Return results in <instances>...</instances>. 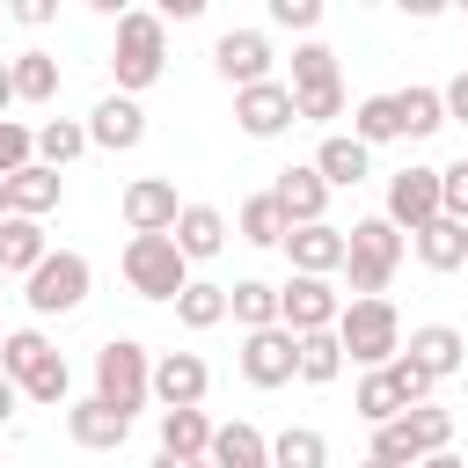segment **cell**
Returning <instances> with one entry per match:
<instances>
[{"mask_svg":"<svg viewBox=\"0 0 468 468\" xmlns=\"http://www.w3.org/2000/svg\"><path fill=\"white\" fill-rule=\"evenodd\" d=\"M80 154H88V117H44V124H37V161H44V168L66 176Z\"/></svg>","mask_w":468,"mask_h":468,"instance_id":"cell-28","label":"cell"},{"mask_svg":"<svg viewBox=\"0 0 468 468\" xmlns=\"http://www.w3.org/2000/svg\"><path fill=\"white\" fill-rule=\"evenodd\" d=\"M234 234H241L249 249H285L292 219H285V205H278L271 190H256V197H241V212H234Z\"/></svg>","mask_w":468,"mask_h":468,"instance_id":"cell-24","label":"cell"},{"mask_svg":"<svg viewBox=\"0 0 468 468\" xmlns=\"http://www.w3.org/2000/svg\"><path fill=\"white\" fill-rule=\"evenodd\" d=\"M402 256H410V234L388 227V212L351 219V227H344V285H351V300H388Z\"/></svg>","mask_w":468,"mask_h":468,"instance_id":"cell-1","label":"cell"},{"mask_svg":"<svg viewBox=\"0 0 468 468\" xmlns=\"http://www.w3.org/2000/svg\"><path fill=\"white\" fill-rule=\"evenodd\" d=\"M117 212H124V227H132V234H176L183 197H176V183H168V176H132V183H124V197H117Z\"/></svg>","mask_w":468,"mask_h":468,"instance_id":"cell-13","label":"cell"},{"mask_svg":"<svg viewBox=\"0 0 468 468\" xmlns=\"http://www.w3.org/2000/svg\"><path fill=\"white\" fill-rule=\"evenodd\" d=\"M271 468H329V439L314 424H285L271 439Z\"/></svg>","mask_w":468,"mask_h":468,"instance_id":"cell-34","label":"cell"},{"mask_svg":"<svg viewBox=\"0 0 468 468\" xmlns=\"http://www.w3.org/2000/svg\"><path fill=\"white\" fill-rule=\"evenodd\" d=\"M7 15H15V22H22V29H44V22H51V15H58V7H51V0H22V7H7Z\"/></svg>","mask_w":468,"mask_h":468,"instance_id":"cell-46","label":"cell"},{"mask_svg":"<svg viewBox=\"0 0 468 468\" xmlns=\"http://www.w3.org/2000/svg\"><path fill=\"white\" fill-rule=\"evenodd\" d=\"M292 102H300V124H329V117H344V110H351L344 80H336V88H307V95H292Z\"/></svg>","mask_w":468,"mask_h":468,"instance_id":"cell-43","label":"cell"},{"mask_svg":"<svg viewBox=\"0 0 468 468\" xmlns=\"http://www.w3.org/2000/svg\"><path fill=\"white\" fill-rule=\"evenodd\" d=\"M44 256H51V241H44V219H22V212H7V219H0V271H7V278H29Z\"/></svg>","mask_w":468,"mask_h":468,"instance_id":"cell-23","label":"cell"},{"mask_svg":"<svg viewBox=\"0 0 468 468\" xmlns=\"http://www.w3.org/2000/svg\"><path fill=\"white\" fill-rule=\"evenodd\" d=\"M439 95H446V124H468V66H461V73H453Z\"/></svg>","mask_w":468,"mask_h":468,"instance_id":"cell-45","label":"cell"},{"mask_svg":"<svg viewBox=\"0 0 468 468\" xmlns=\"http://www.w3.org/2000/svg\"><path fill=\"white\" fill-rule=\"evenodd\" d=\"M410 249H417V263H424V271H439V278H446V271H468V227H461V219H446V212H439L424 234H410Z\"/></svg>","mask_w":468,"mask_h":468,"instance_id":"cell-22","label":"cell"},{"mask_svg":"<svg viewBox=\"0 0 468 468\" xmlns=\"http://www.w3.org/2000/svg\"><path fill=\"white\" fill-rule=\"evenodd\" d=\"M227 314L241 322V336H249V329H278V285L234 278V285H227Z\"/></svg>","mask_w":468,"mask_h":468,"instance_id":"cell-30","label":"cell"},{"mask_svg":"<svg viewBox=\"0 0 468 468\" xmlns=\"http://www.w3.org/2000/svg\"><path fill=\"white\" fill-rule=\"evenodd\" d=\"M176 249H183L190 263H212V256L227 249V212H219V205H183V219H176Z\"/></svg>","mask_w":468,"mask_h":468,"instance_id":"cell-25","label":"cell"},{"mask_svg":"<svg viewBox=\"0 0 468 468\" xmlns=\"http://www.w3.org/2000/svg\"><path fill=\"white\" fill-rule=\"evenodd\" d=\"M139 139H146V110H139L132 95L110 88V95L88 110V146H102V154H132Z\"/></svg>","mask_w":468,"mask_h":468,"instance_id":"cell-15","label":"cell"},{"mask_svg":"<svg viewBox=\"0 0 468 468\" xmlns=\"http://www.w3.org/2000/svg\"><path fill=\"white\" fill-rule=\"evenodd\" d=\"M271 197L285 205V219H292V227H322V219H329V183L314 176V161H292V168H278Z\"/></svg>","mask_w":468,"mask_h":468,"instance_id":"cell-16","label":"cell"},{"mask_svg":"<svg viewBox=\"0 0 468 468\" xmlns=\"http://www.w3.org/2000/svg\"><path fill=\"white\" fill-rule=\"evenodd\" d=\"M351 139H358V146H388V139H402V110H395V95H366V102H351Z\"/></svg>","mask_w":468,"mask_h":468,"instance_id":"cell-33","label":"cell"},{"mask_svg":"<svg viewBox=\"0 0 468 468\" xmlns=\"http://www.w3.org/2000/svg\"><path fill=\"white\" fill-rule=\"evenodd\" d=\"M388 380H395V395H402L410 410H417V402H431V388H439V380H431L410 351H395V358H388Z\"/></svg>","mask_w":468,"mask_h":468,"instance_id":"cell-41","label":"cell"},{"mask_svg":"<svg viewBox=\"0 0 468 468\" xmlns=\"http://www.w3.org/2000/svg\"><path fill=\"white\" fill-rule=\"evenodd\" d=\"M344 73H336V51L322 44V37H307V44H292V95H307V88H336Z\"/></svg>","mask_w":468,"mask_h":468,"instance_id":"cell-35","label":"cell"},{"mask_svg":"<svg viewBox=\"0 0 468 468\" xmlns=\"http://www.w3.org/2000/svg\"><path fill=\"white\" fill-rule=\"evenodd\" d=\"M358 468H388V461H373V453H366V461H358Z\"/></svg>","mask_w":468,"mask_h":468,"instance_id":"cell-52","label":"cell"},{"mask_svg":"<svg viewBox=\"0 0 468 468\" xmlns=\"http://www.w3.org/2000/svg\"><path fill=\"white\" fill-rule=\"evenodd\" d=\"M271 66H278V51H271V37H263V29H227V37L212 44V73H219L234 95H241V88H256V80H278Z\"/></svg>","mask_w":468,"mask_h":468,"instance_id":"cell-11","label":"cell"},{"mask_svg":"<svg viewBox=\"0 0 468 468\" xmlns=\"http://www.w3.org/2000/svg\"><path fill=\"white\" fill-rule=\"evenodd\" d=\"M161 73H168V22H161L154 7H124V15H117V44H110V80H117V95L139 102Z\"/></svg>","mask_w":468,"mask_h":468,"instance_id":"cell-2","label":"cell"},{"mask_svg":"<svg viewBox=\"0 0 468 468\" xmlns=\"http://www.w3.org/2000/svg\"><path fill=\"white\" fill-rule=\"evenodd\" d=\"M15 110V73H7V58H0V117Z\"/></svg>","mask_w":468,"mask_h":468,"instance_id":"cell-48","label":"cell"},{"mask_svg":"<svg viewBox=\"0 0 468 468\" xmlns=\"http://www.w3.org/2000/svg\"><path fill=\"white\" fill-rule=\"evenodd\" d=\"M336 344H344L351 366L380 373V366L402 351V314H395V300H344V314H336Z\"/></svg>","mask_w":468,"mask_h":468,"instance_id":"cell-6","label":"cell"},{"mask_svg":"<svg viewBox=\"0 0 468 468\" xmlns=\"http://www.w3.org/2000/svg\"><path fill=\"white\" fill-rule=\"evenodd\" d=\"M95 402L117 410V417H139L154 402V351L139 336H110L95 351Z\"/></svg>","mask_w":468,"mask_h":468,"instance_id":"cell-3","label":"cell"},{"mask_svg":"<svg viewBox=\"0 0 468 468\" xmlns=\"http://www.w3.org/2000/svg\"><path fill=\"white\" fill-rule=\"evenodd\" d=\"M51 351H58V344H51V336H44L37 322H29V329H7V336H0V373H7L15 388H22V380H29V373H37L44 358H51Z\"/></svg>","mask_w":468,"mask_h":468,"instance_id":"cell-32","label":"cell"},{"mask_svg":"<svg viewBox=\"0 0 468 468\" xmlns=\"http://www.w3.org/2000/svg\"><path fill=\"white\" fill-rule=\"evenodd\" d=\"M234 366H241V380L249 388H285V380H300V336L278 322V329H249L241 336V351H234Z\"/></svg>","mask_w":468,"mask_h":468,"instance_id":"cell-8","label":"cell"},{"mask_svg":"<svg viewBox=\"0 0 468 468\" xmlns=\"http://www.w3.org/2000/svg\"><path fill=\"white\" fill-rule=\"evenodd\" d=\"M0 219H7V176H0Z\"/></svg>","mask_w":468,"mask_h":468,"instance_id":"cell-51","label":"cell"},{"mask_svg":"<svg viewBox=\"0 0 468 468\" xmlns=\"http://www.w3.org/2000/svg\"><path fill=\"white\" fill-rule=\"evenodd\" d=\"M0 292H7V271H0Z\"/></svg>","mask_w":468,"mask_h":468,"instance_id":"cell-53","label":"cell"},{"mask_svg":"<svg viewBox=\"0 0 468 468\" xmlns=\"http://www.w3.org/2000/svg\"><path fill=\"white\" fill-rule=\"evenodd\" d=\"M212 417L205 410H161V453H183V461H212Z\"/></svg>","mask_w":468,"mask_h":468,"instance_id":"cell-26","label":"cell"},{"mask_svg":"<svg viewBox=\"0 0 468 468\" xmlns=\"http://www.w3.org/2000/svg\"><path fill=\"white\" fill-rule=\"evenodd\" d=\"M66 439H73L80 453H117V446L132 439V417L102 410V402L88 395V402H66Z\"/></svg>","mask_w":468,"mask_h":468,"instance_id":"cell-18","label":"cell"},{"mask_svg":"<svg viewBox=\"0 0 468 468\" xmlns=\"http://www.w3.org/2000/svg\"><path fill=\"white\" fill-rule=\"evenodd\" d=\"M212 468H271V439L234 417V424L212 431Z\"/></svg>","mask_w":468,"mask_h":468,"instance_id":"cell-29","label":"cell"},{"mask_svg":"<svg viewBox=\"0 0 468 468\" xmlns=\"http://www.w3.org/2000/svg\"><path fill=\"white\" fill-rule=\"evenodd\" d=\"M336 314H344V292L329 285V278H285L278 285V322L292 329V336H314V329H336Z\"/></svg>","mask_w":468,"mask_h":468,"instance_id":"cell-10","label":"cell"},{"mask_svg":"<svg viewBox=\"0 0 468 468\" xmlns=\"http://www.w3.org/2000/svg\"><path fill=\"white\" fill-rule=\"evenodd\" d=\"M7 73H15V102H37V110H44V102H58V80H66V73H58V58H51V51H15V58H7Z\"/></svg>","mask_w":468,"mask_h":468,"instance_id":"cell-27","label":"cell"},{"mask_svg":"<svg viewBox=\"0 0 468 468\" xmlns=\"http://www.w3.org/2000/svg\"><path fill=\"white\" fill-rule=\"evenodd\" d=\"M285 263L300 271V278H336L344 271V227H292L285 234Z\"/></svg>","mask_w":468,"mask_h":468,"instance_id":"cell-17","label":"cell"},{"mask_svg":"<svg viewBox=\"0 0 468 468\" xmlns=\"http://www.w3.org/2000/svg\"><path fill=\"white\" fill-rule=\"evenodd\" d=\"M351 410H358V417H366V424L380 431V424H395V417H402L410 402L395 395V380H388V366H380V373H366V380L351 388Z\"/></svg>","mask_w":468,"mask_h":468,"instance_id":"cell-37","label":"cell"},{"mask_svg":"<svg viewBox=\"0 0 468 468\" xmlns=\"http://www.w3.org/2000/svg\"><path fill=\"white\" fill-rule=\"evenodd\" d=\"M439 219V168L431 161H410V168H395L388 176V227H402V234H424Z\"/></svg>","mask_w":468,"mask_h":468,"instance_id":"cell-9","label":"cell"},{"mask_svg":"<svg viewBox=\"0 0 468 468\" xmlns=\"http://www.w3.org/2000/svg\"><path fill=\"white\" fill-rule=\"evenodd\" d=\"M205 388H212V366L197 351H161L154 358V402L161 410H205Z\"/></svg>","mask_w":468,"mask_h":468,"instance_id":"cell-14","label":"cell"},{"mask_svg":"<svg viewBox=\"0 0 468 468\" xmlns=\"http://www.w3.org/2000/svg\"><path fill=\"white\" fill-rule=\"evenodd\" d=\"M431 453H453V410H439V402H417L373 431V461H388V468H417Z\"/></svg>","mask_w":468,"mask_h":468,"instance_id":"cell-5","label":"cell"},{"mask_svg":"<svg viewBox=\"0 0 468 468\" xmlns=\"http://www.w3.org/2000/svg\"><path fill=\"white\" fill-rule=\"evenodd\" d=\"M271 22H278V29L314 37V29H322V0H271Z\"/></svg>","mask_w":468,"mask_h":468,"instance_id":"cell-44","label":"cell"},{"mask_svg":"<svg viewBox=\"0 0 468 468\" xmlns=\"http://www.w3.org/2000/svg\"><path fill=\"white\" fill-rule=\"evenodd\" d=\"M154 468H212V461H183V453H154Z\"/></svg>","mask_w":468,"mask_h":468,"instance_id":"cell-49","label":"cell"},{"mask_svg":"<svg viewBox=\"0 0 468 468\" xmlns=\"http://www.w3.org/2000/svg\"><path fill=\"white\" fill-rule=\"evenodd\" d=\"M402 351H410L431 380H453V373H461V358H468V336H461L453 322H424V329H410V336H402Z\"/></svg>","mask_w":468,"mask_h":468,"instance_id":"cell-20","label":"cell"},{"mask_svg":"<svg viewBox=\"0 0 468 468\" xmlns=\"http://www.w3.org/2000/svg\"><path fill=\"white\" fill-rule=\"evenodd\" d=\"M417 468H468L461 453H431V461H417Z\"/></svg>","mask_w":468,"mask_h":468,"instance_id":"cell-50","label":"cell"},{"mask_svg":"<svg viewBox=\"0 0 468 468\" xmlns=\"http://www.w3.org/2000/svg\"><path fill=\"white\" fill-rule=\"evenodd\" d=\"M336 373H344V344H336V329L300 336V380H307V388H329Z\"/></svg>","mask_w":468,"mask_h":468,"instance_id":"cell-38","label":"cell"},{"mask_svg":"<svg viewBox=\"0 0 468 468\" xmlns=\"http://www.w3.org/2000/svg\"><path fill=\"white\" fill-rule=\"evenodd\" d=\"M314 176H322L329 190H358V183L373 176V146H358L351 132H322V146H314Z\"/></svg>","mask_w":468,"mask_h":468,"instance_id":"cell-19","label":"cell"},{"mask_svg":"<svg viewBox=\"0 0 468 468\" xmlns=\"http://www.w3.org/2000/svg\"><path fill=\"white\" fill-rule=\"evenodd\" d=\"M176 322H183V329H197V336H205V329H219V322H227V285L190 278V292L176 300Z\"/></svg>","mask_w":468,"mask_h":468,"instance_id":"cell-36","label":"cell"},{"mask_svg":"<svg viewBox=\"0 0 468 468\" xmlns=\"http://www.w3.org/2000/svg\"><path fill=\"white\" fill-rule=\"evenodd\" d=\"M88 285H95V263H88L80 249H51V256L22 278V307H29L37 322H51V314H73V307L88 300Z\"/></svg>","mask_w":468,"mask_h":468,"instance_id":"cell-7","label":"cell"},{"mask_svg":"<svg viewBox=\"0 0 468 468\" xmlns=\"http://www.w3.org/2000/svg\"><path fill=\"white\" fill-rule=\"evenodd\" d=\"M37 161V132L22 117H0V176H22Z\"/></svg>","mask_w":468,"mask_h":468,"instance_id":"cell-40","label":"cell"},{"mask_svg":"<svg viewBox=\"0 0 468 468\" xmlns=\"http://www.w3.org/2000/svg\"><path fill=\"white\" fill-rule=\"evenodd\" d=\"M66 395H73V373H66V358L51 351L29 380H22V402H44V410H66Z\"/></svg>","mask_w":468,"mask_h":468,"instance_id":"cell-39","label":"cell"},{"mask_svg":"<svg viewBox=\"0 0 468 468\" xmlns=\"http://www.w3.org/2000/svg\"><path fill=\"white\" fill-rule=\"evenodd\" d=\"M0 336H7V329H0Z\"/></svg>","mask_w":468,"mask_h":468,"instance_id":"cell-54","label":"cell"},{"mask_svg":"<svg viewBox=\"0 0 468 468\" xmlns=\"http://www.w3.org/2000/svg\"><path fill=\"white\" fill-rule=\"evenodd\" d=\"M439 212H446V219H461V227H468V154H461V161H446V168H439Z\"/></svg>","mask_w":468,"mask_h":468,"instance_id":"cell-42","label":"cell"},{"mask_svg":"<svg viewBox=\"0 0 468 468\" xmlns=\"http://www.w3.org/2000/svg\"><path fill=\"white\" fill-rule=\"evenodd\" d=\"M58 205H66V176H58V168L29 161L22 176H7V212H22V219H44V212H58Z\"/></svg>","mask_w":468,"mask_h":468,"instance_id":"cell-21","label":"cell"},{"mask_svg":"<svg viewBox=\"0 0 468 468\" xmlns=\"http://www.w3.org/2000/svg\"><path fill=\"white\" fill-rule=\"evenodd\" d=\"M15 410H22V388L0 373V424H15Z\"/></svg>","mask_w":468,"mask_h":468,"instance_id":"cell-47","label":"cell"},{"mask_svg":"<svg viewBox=\"0 0 468 468\" xmlns=\"http://www.w3.org/2000/svg\"><path fill=\"white\" fill-rule=\"evenodd\" d=\"M234 124H241V139H285L300 124V102H292L285 80H256V88L234 95Z\"/></svg>","mask_w":468,"mask_h":468,"instance_id":"cell-12","label":"cell"},{"mask_svg":"<svg viewBox=\"0 0 468 468\" xmlns=\"http://www.w3.org/2000/svg\"><path fill=\"white\" fill-rule=\"evenodd\" d=\"M117 271H124V285L139 300H168L176 307L190 292V256L176 249V234H132L124 256H117Z\"/></svg>","mask_w":468,"mask_h":468,"instance_id":"cell-4","label":"cell"},{"mask_svg":"<svg viewBox=\"0 0 468 468\" xmlns=\"http://www.w3.org/2000/svg\"><path fill=\"white\" fill-rule=\"evenodd\" d=\"M395 110H402V139H431V132L446 124V95H439V88H424V80L395 88Z\"/></svg>","mask_w":468,"mask_h":468,"instance_id":"cell-31","label":"cell"}]
</instances>
